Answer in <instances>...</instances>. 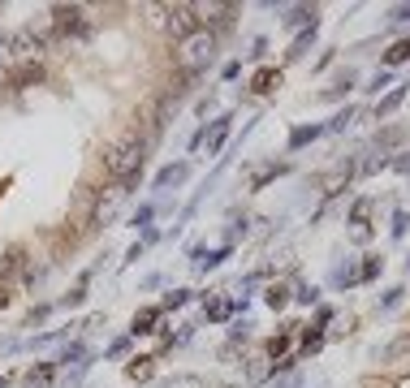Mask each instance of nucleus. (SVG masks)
<instances>
[{
  "mask_svg": "<svg viewBox=\"0 0 410 388\" xmlns=\"http://www.w3.org/2000/svg\"><path fill=\"white\" fill-rule=\"evenodd\" d=\"M143 160H147V138L125 134V138H117V143L108 147L104 168H108V177H117V181H121V186H134L139 173H143Z\"/></svg>",
  "mask_w": 410,
  "mask_h": 388,
  "instance_id": "f257e3e1",
  "label": "nucleus"
},
{
  "mask_svg": "<svg viewBox=\"0 0 410 388\" xmlns=\"http://www.w3.org/2000/svg\"><path fill=\"white\" fill-rule=\"evenodd\" d=\"M212 61H216V31H208V26H199L190 39L177 43V65H182L186 73L208 69Z\"/></svg>",
  "mask_w": 410,
  "mask_h": 388,
  "instance_id": "f03ea898",
  "label": "nucleus"
},
{
  "mask_svg": "<svg viewBox=\"0 0 410 388\" xmlns=\"http://www.w3.org/2000/svg\"><path fill=\"white\" fill-rule=\"evenodd\" d=\"M169 31L177 35V43H182V39H190V35L199 31V17H195V5H173V9H169Z\"/></svg>",
  "mask_w": 410,
  "mask_h": 388,
  "instance_id": "7ed1b4c3",
  "label": "nucleus"
},
{
  "mask_svg": "<svg viewBox=\"0 0 410 388\" xmlns=\"http://www.w3.org/2000/svg\"><path fill=\"white\" fill-rule=\"evenodd\" d=\"M9 48H13V57L35 61L39 52H43V39L35 35V26H22V31H13V35H9Z\"/></svg>",
  "mask_w": 410,
  "mask_h": 388,
  "instance_id": "20e7f679",
  "label": "nucleus"
},
{
  "mask_svg": "<svg viewBox=\"0 0 410 388\" xmlns=\"http://www.w3.org/2000/svg\"><path fill=\"white\" fill-rule=\"evenodd\" d=\"M354 168H358L354 160H341V164H332V168H328V173L320 177V190H324V194H341V190L350 186V177H354Z\"/></svg>",
  "mask_w": 410,
  "mask_h": 388,
  "instance_id": "39448f33",
  "label": "nucleus"
},
{
  "mask_svg": "<svg viewBox=\"0 0 410 388\" xmlns=\"http://www.w3.org/2000/svg\"><path fill=\"white\" fill-rule=\"evenodd\" d=\"M380 362H393V367H410V332L393 336V341L380 350Z\"/></svg>",
  "mask_w": 410,
  "mask_h": 388,
  "instance_id": "423d86ee",
  "label": "nucleus"
},
{
  "mask_svg": "<svg viewBox=\"0 0 410 388\" xmlns=\"http://www.w3.org/2000/svg\"><path fill=\"white\" fill-rule=\"evenodd\" d=\"M229 121H234V117L225 113V117L212 121V129H203V138H208V155H216V151L225 147V138H229Z\"/></svg>",
  "mask_w": 410,
  "mask_h": 388,
  "instance_id": "0eeeda50",
  "label": "nucleus"
},
{
  "mask_svg": "<svg viewBox=\"0 0 410 388\" xmlns=\"http://www.w3.org/2000/svg\"><path fill=\"white\" fill-rule=\"evenodd\" d=\"M276 375V362L268 358V354H260V358H250V367H246V380L250 384H268Z\"/></svg>",
  "mask_w": 410,
  "mask_h": 388,
  "instance_id": "6e6552de",
  "label": "nucleus"
},
{
  "mask_svg": "<svg viewBox=\"0 0 410 388\" xmlns=\"http://www.w3.org/2000/svg\"><path fill=\"white\" fill-rule=\"evenodd\" d=\"M160 315H164V306H147V310H139L134 315V336H147V332H156V324H160Z\"/></svg>",
  "mask_w": 410,
  "mask_h": 388,
  "instance_id": "1a4fd4ad",
  "label": "nucleus"
},
{
  "mask_svg": "<svg viewBox=\"0 0 410 388\" xmlns=\"http://www.w3.org/2000/svg\"><path fill=\"white\" fill-rule=\"evenodd\" d=\"M52 17H57V26H61L65 35H69V31H78V26H83V9H78V5H73V9L57 5V9H52Z\"/></svg>",
  "mask_w": 410,
  "mask_h": 388,
  "instance_id": "9d476101",
  "label": "nucleus"
},
{
  "mask_svg": "<svg viewBox=\"0 0 410 388\" xmlns=\"http://www.w3.org/2000/svg\"><path fill=\"white\" fill-rule=\"evenodd\" d=\"M320 134H328L324 125H298L294 134H290V151H298V147H306V143H316Z\"/></svg>",
  "mask_w": 410,
  "mask_h": 388,
  "instance_id": "9b49d317",
  "label": "nucleus"
},
{
  "mask_svg": "<svg viewBox=\"0 0 410 388\" xmlns=\"http://www.w3.org/2000/svg\"><path fill=\"white\" fill-rule=\"evenodd\" d=\"M125 194V186H117V190H108V199H99L95 203V224H104V220H113V212H117V199Z\"/></svg>",
  "mask_w": 410,
  "mask_h": 388,
  "instance_id": "f8f14e48",
  "label": "nucleus"
},
{
  "mask_svg": "<svg viewBox=\"0 0 410 388\" xmlns=\"http://www.w3.org/2000/svg\"><path fill=\"white\" fill-rule=\"evenodd\" d=\"M272 87H281V69H260L250 78V91H260V95H268Z\"/></svg>",
  "mask_w": 410,
  "mask_h": 388,
  "instance_id": "ddd939ff",
  "label": "nucleus"
},
{
  "mask_svg": "<svg viewBox=\"0 0 410 388\" xmlns=\"http://www.w3.org/2000/svg\"><path fill=\"white\" fill-rule=\"evenodd\" d=\"M190 173V164H169V168H160L156 173V190H164V186H177V181H182Z\"/></svg>",
  "mask_w": 410,
  "mask_h": 388,
  "instance_id": "4468645a",
  "label": "nucleus"
},
{
  "mask_svg": "<svg viewBox=\"0 0 410 388\" xmlns=\"http://www.w3.org/2000/svg\"><path fill=\"white\" fill-rule=\"evenodd\" d=\"M285 26H290V31H306V26H316V9H306V5H298V9H290V17H285Z\"/></svg>",
  "mask_w": 410,
  "mask_h": 388,
  "instance_id": "2eb2a0df",
  "label": "nucleus"
},
{
  "mask_svg": "<svg viewBox=\"0 0 410 388\" xmlns=\"http://www.w3.org/2000/svg\"><path fill=\"white\" fill-rule=\"evenodd\" d=\"M316 31H320V22H316V26H306V31H298V39H294V48L285 52V57H290V61H298L302 52H306V48L316 43Z\"/></svg>",
  "mask_w": 410,
  "mask_h": 388,
  "instance_id": "dca6fc26",
  "label": "nucleus"
},
{
  "mask_svg": "<svg viewBox=\"0 0 410 388\" xmlns=\"http://www.w3.org/2000/svg\"><path fill=\"white\" fill-rule=\"evenodd\" d=\"M39 78H43V69H39V65L31 61V65L13 69V73H9V82H13V87H31V82H39Z\"/></svg>",
  "mask_w": 410,
  "mask_h": 388,
  "instance_id": "f3484780",
  "label": "nucleus"
},
{
  "mask_svg": "<svg viewBox=\"0 0 410 388\" xmlns=\"http://www.w3.org/2000/svg\"><path fill=\"white\" fill-rule=\"evenodd\" d=\"M151 371H156V358H130V367H125V375L130 380H151Z\"/></svg>",
  "mask_w": 410,
  "mask_h": 388,
  "instance_id": "a211bd4d",
  "label": "nucleus"
},
{
  "mask_svg": "<svg viewBox=\"0 0 410 388\" xmlns=\"http://www.w3.org/2000/svg\"><path fill=\"white\" fill-rule=\"evenodd\" d=\"M402 61H410V39H397L389 52H384V69H393V65H402Z\"/></svg>",
  "mask_w": 410,
  "mask_h": 388,
  "instance_id": "6ab92c4d",
  "label": "nucleus"
},
{
  "mask_svg": "<svg viewBox=\"0 0 410 388\" xmlns=\"http://www.w3.org/2000/svg\"><path fill=\"white\" fill-rule=\"evenodd\" d=\"M402 99H406V87H393L389 95H384V99L376 103V117H389V113L397 108V103H402Z\"/></svg>",
  "mask_w": 410,
  "mask_h": 388,
  "instance_id": "aec40b11",
  "label": "nucleus"
},
{
  "mask_svg": "<svg viewBox=\"0 0 410 388\" xmlns=\"http://www.w3.org/2000/svg\"><path fill=\"white\" fill-rule=\"evenodd\" d=\"M264 302H268L272 310H285V306H290V289H285V285H272V289L264 294Z\"/></svg>",
  "mask_w": 410,
  "mask_h": 388,
  "instance_id": "412c9836",
  "label": "nucleus"
},
{
  "mask_svg": "<svg viewBox=\"0 0 410 388\" xmlns=\"http://www.w3.org/2000/svg\"><path fill=\"white\" fill-rule=\"evenodd\" d=\"M160 388H208V384H203V375H173V380H164Z\"/></svg>",
  "mask_w": 410,
  "mask_h": 388,
  "instance_id": "4be33fe9",
  "label": "nucleus"
},
{
  "mask_svg": "<svg viewBox=\"0 0 410 388\" xmlns=\"http://www.w3.org/2000/svg\"><path fill=\"white\" fill-rule=\"evenodd\" d=\"M380 268H384V259L367 254V259H363V268H358V280H376V276H380Z\"/></svg>",
  "mask_w": 410,
  "mask_h": 388,
  "instance_id": "5701e85b",
  "label": "nucleus"
},
{
  "mask_svg": "<svg viewBox=\"0 0 410 388\" xmlns=\"http://www.w3.org/2000/svg\"><path fill=\"white\" fill-rule=\"evenodd\" d=\"M402 138H406V129H384V134H380V138H376V147H380V151H384V155H389V147H397V143H402Z\"/></svg>",
  "mask_w": 410,
  "mask_h": 388,
  "instance_id": "b1692460",
  "label": "nucleus"
},
{
  "mask_svg": "<svg viewBox=\"0 0 410 388\" xmlns=\"http://www.w3.org/2000/svg\"><path fill=\"white\" fill-rule=\"evenodd\" d=\"M406 229H410V212H406V207H397V212H393V224H389V233H393V238H406Z\"/></svg>",
  "mask_w": 410,
  "mask_h": 388,
  "instance_id": "393cba45",
  "label": "nucleus"
},
{
  "mask_svg": "<svg viewBox=\"0 0 410 388\" xmlns=\"http://www.w3.org/2000/svg\"><path fill=\"white\" fill-rule=\"evenodd\" d=\"M367 212H372V199H358L350 207V224H367Z\"/></svg>",
  "mask_w": 410,
  "mask_h": 388,
  "instance_id": "a878e982",
  "label": "nucleus"
},
{
  "mask_svg": "<svg viewBox=\"0 0 410 388\" xmlns=\"http://www.w3.org/2000/svg\"><path fill=\"white\" fill-rule=\"evenodd\" d=\"M281 173H285V164H264L260 173H255V181H250V186H255V190H260V186H264V181H268V177H281Z\"/></svg>",
  "mask_w": 410,
  "mask_h": 388,
  "instance_id": "bb28decb",
  "label": "nucleus"
},
{
  "mask_svg": "<svg viewBox=\"0 0 410 388\" xmlns=\"http://www.w3.org/2000/svg\"><path fill=\"white\" fill-rule=\"evenodd\" d=\"M350 121H354V108H346V113H337V117H332V121H328L324 129H328V134H341V129H346Z\"/></svg>",
  "mask_w": 410,
  "mask_h": 388,
  "instance_id": "cd10ccee",
  "label": "nucleus"
},
{
  "mask_svg": "<svg viewBox=\"0 0 410 388\" xmlns=\"http://www.w3.org/2000/svg\"><path fill=\"white\" fill-rule=\"evenodd\" d=\"M402 294H406V289H402V285H393V289H389V294H384V298H380V310H393V306L402 302Z\"/></svg>",
  "mask_w": 410,
  "mask_h": 388,
  "instance_id": "c85d7f7f",
  "label": "nucleus"
},
{
  "mask_svg": "<svg viewBox=\"0 0 410 388\" xmlns=\"http://www.w3.org/2000/svg\"><path fill=\"white\" fill-rule=\"evenodd\" d=\"M190 302V289H173L169 298H164V310H173V306H186Z\"/></svg>",
  "mask_w": 410,
  "mask_h": 388,
  "instance_id": "c756f323",
  "label": "nucleus"
},
{
  "mask_svg": "<svg viewBox=\"0 0 410 388\" xmlns=\"http://www.w3.org/2000/svg\"><path fill=\"white\" fill-rule=\"evenodd\" d=\"M302 306H316V298H320V289H311V285H298V294H294Z\"/></svg>",
  "mask_w": 410,
  "mask_h": 388,
  "instance_id": "7c9ffc66",
  "label": "nucleus"
},
{
  "mask_svg": "<svg viewBox=\"0 0 410 388\" xmlns=\"http://www.w3.org/2000/svg\"><path fill=\"white\" fill-rule=\"evenodd\" d=\"M48 380H52V367H39V371H31V375H27V384H31V388H35V384L43 388Z\"/></svg>",
  "mask_w": 410,
  "mask_h": 388,
  "instance_id": "2f4dec72",
  "label": "nucleus"
},
{
  "mask_svg": "<svg viewBox=\"0 0 410 388\" xmlns=\"http://www.w3.org/2000/svg\"><path fill=\"white\" fill-rule=\"evenodd\" d=\"M73 358H83V345H69V350H65V354L57 358V367H69V362H73Z\"/></svg>",
  "mask_w": 410,
  "mask_h": 388,
  "instance_id": "473e14b6",
  "label": "nucleus"
},
{
  "mask_svg": "<svg viewBox=\"0 0 410 388\" xmlns=\"http://www.w3.org/2000/svg\"><path fill=\"white\" fill-rule=\"evenodd\" d=\"M134 224H139V229H147V224H151V203H143V207H139V216H134Z\"/></svg>",
  "mask_w": 410,
  "mask_h": 388,
  "instance_id": "72a5a7b5",
  "label": "nucleus"
},
{
  "mask_svg": "<svg viewBox=\"0 0 410 388\" xmlns=\"http://www.w3.org/2000/svg\"><path fill=\"white\" fill-rule=\"evenodd\" d=\"M393 168H397L402 177H410V151H406V155H397V160H393Z\"/></svg>",
  "mask_w": 410,
  "mask_h": 388,
  "instance_id": "f704fd0d",
  "label": "nucleus"
},
{
  "mask_svg": "<svg viewBox=\"0 0 410 388\" xmlns=\"http://www.w3.org/2000/svg\"><path fill=\"white\" fill-rule=\"evenodd\" d=\"M380 87H389V69H380V73L372 78V87H367V91H380Z\"/></svg>",
  "mask_w": 410,
  "mask_h": 388,
  "instance_id": "c9c22d12",
  "label": "nucleus"
},
{
  "mask_svg": "<svg viewBox=\"0 0 410 388\" xmlns=\"http://www.w3.org/2000/svg\"><path fill=\"white\" fill-rule=\"evenodd\" d=\"M324 324H332V310H328V306L316 310V328H324Z\"/></svg>",
  "mask_w": 410,
  "mask_h": 388,
  "instance_id": "e433bc0d",
  "label": "nucleus"
},
{
  "mask_svg": "<svg viewBox=\"0 0 410 388\" xmlns=\"http://www.w3.org/2000/svg\"><path fill=\"white\" fill-rule=\"evenodd\" d=\"M264 52H268V39H255V43H250V57H255V61H260Z\"/></svg>",
  "mask_w": 410,
  "mask_h": 388,
  "instance_id": "4c0bfd02",
  "label": "nucleus"
},
{
  "mask_svg": "<svg viewBox=\"0 0 410 388\" xmlns=\"http://www.w3.org/2000/svg\"><path fill=\"white\" fill-rule=\"evenodd\" d=\"M363 388H393L389 380H363Z\"/></svg>",
  "mask_w": 410,
  "mask_h": 388,
  "instance_id": "58836bf2",
  "label": "nucleus"
},
{
  "mask_svg": "<svg viewBox=\"0 0 410 388\" xmlns=\"http://www.w3.org/2000/svg\"><path fill=\"white\" fill-rule=\"evenodd\" d=\"M0 388H5V375H0Z\"/></svg>",
  "mask_w": 410,
  "mask_h": 388,
  "instance_id": "ea45409f",
  "label": "nucleus"
},
{
  "mask_svg": "<svg viewBox=\"0 0 410 388\" xmlns=\"http://www.w3.org/2000/svg\"><path fill=\"white\" fill-rule=\"evenodd\" d=\"M406 272H410V259H406Z\"/></svg>",
  "mask_w": 410,
  "mask_h": 388,
  "instance_id": "a19ab883",
  "label": "nucleus"
}]
</instances>
